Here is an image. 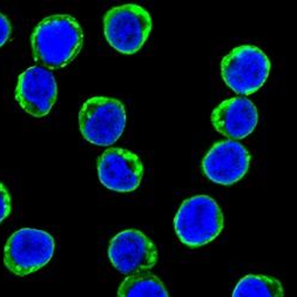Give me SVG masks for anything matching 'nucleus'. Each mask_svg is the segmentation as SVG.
I'll use <instances>...</instances> for the list:
<instances>
[{"label":"nucleus","instance_id":"6","mask_svg":"<svg viewBox=\"0 0 297 297\" xmlns=\"http://www.w3.org/2000/svg\"><path fill=\"white\" fill-rule=\"evenodd\" d=\"M270 68V60L263 51L252 45H242L222 59L221 74L235 93L250 95L265 84Z\"/></svg>","mask_w":297,"mask_h":297},{"label":"nucleus","instance_id":"10","mask_svg":"<svg viewBox=\"0 0 297 297\" xmlns=\"http://www.w3.org/2000/svg\"><path fill=\"white\" fill-rule=\"evenodd\" d=\"M250 154L242 143L226 140L215 143L202 160L203 174L222 186H230L247 174Z\"/></svg>","mask_w":297,"mask_h":297},{"label":"nucleus","instance_id":"13","mask_svg":"<svg viewBox=\"0 0 297 297\" xmlns=\"http://www.w3.org/2000/svg\"><path fill=\"white\" fill-rule=\"evenodd\" d=\"M282 283L267 275H247L235 286L231 297H283Z\"/></svg>","mask_w":297,"mask_h":297},{"label":"nucleus","instance_id":"9","mask_svg":"<svg viewBox=\"0 0 297 297\" xmlns=\"http://www.w3.org/2000/svg\"><path fill=\"white\" fill-rule=\"evenodd\" d=\"M98 175L107 189L131 193L143 177V165L138 154L125 148H108L98 158Z\"/></svg>","mask_w":297,"mask_h":297},{"label":"nucleus","instance_id":"4","mask_svg":"<svg viewBox=\"0 0 297 297\" xmlns=\"http://www.w3.org/2000/svg\"><path fill=\"white\" fill-rule=\"evenodd\" d=\"M127 115L117 99L94 97L84 102L79 112V127L85 140L97 146H112L125 131Z\"/></svg>","mask_w":297,"mask_h":297},{"label":"nucleus","instance_id":"15","mask_svg":"<svg viewBox=\"0 0 297 297\" xmlns=\"http://www.w3.org/2000/svg\"><path fill=\"white\" fill-rule=\"evenodd\" d=\"M12 34V25L10 20L6 18V16L0 13V47H3L9 39L11 38Z\"/></svg>","mask_w":297,"mask_h":297},{"label":"nucleus","instance_id":"11","mask_svg":"<svg viewBox=\"0 0 297 297\" xmlns=\"http://www.w3.org/2000/svg\"><path fill=\"white\" fill-rule=\"evenodd\" d=\"M257 122V108L245 98H230L222 101L211 113L214 128L234 141L250 135Z\"/></svg>","mask_w":297,"mask_h":297},{"label":"nucleus","instance_id":"12","mask_svg":"<svg viewBox=\"0 0 297 297\" xmlns=\"http://www.w3.org/2000/svg\"><path fill=\"white\" fill-rule=\"evenodd\" d=\"M118 297H169L165 284L151 272L128 275L118 289Z\"/></svg>","mask_w":297,"mask_h":297},{"label":"nucleus","instance_id":"2","mask_svg":"<svg viewBox=\"0 0 297 297\" xmlns=\"http://www.w3.org/2000/svg\"><path fill=\"white\" fill-rule=\"evenodd\" d=\"M223 224L220 206L208 195H195L183 201L174 218L177 238L190 248L210 243L221 234Z\"/></svg>","mask_w":297,"mask_h":297},{"label":"nucleus","instance_id":"7","mask_svg":"<svg viewBox=\"0 0 297 297\" xmlns=\"http://www.w3.org/2000/svg\"><path fill=\"white\" fill-rule=\"evenodd\" d=\"M108 257L113 267L121 274H140L155 267L158 248L142 231L126 229L111 240Z\"/></svg>","mask_w":297,"mask_h":297},{"label":"nucleus","instance_id":"5","mask_svg":"<svg viewBox=\"0 0 297 297\" xmlns=\"http://www.w3.org/2000/svg\"><path fill=\"white\" fill-rule=\"evenodd\" d=\"M56 242L45 230L23 228L6 242L4 263L17 276H27L40 270L52 259Z\"/></svg>","mask_w":297,"mask_h":297},{"label":"nucleus","instance_id":"8","mask_svg":"<svg viewBox=\"0 0 297 297\" xmlns=\"http://www.w3.org/2000/svg\"><path fill=\"white\" fill-rule=\"evenodd\" d=\"M15 97L26 113L34 118L46 117L58 98L56 78L45 67L27 68L18 78Z\"/></svg>","mask_w":297,"mask_h":297},{"label":"nucleus","instance_id":"14","mask_svg":"<svg viewBox=\"0 0 297 297\" xmlns=\"http://www.w3.org/2000/svg\"><path fill=\"white\" fill-rule=\"evenodd\" d=\"M12 211V197L4 183L0 182V223L10 216Z\"/></svg>","mask_w":297,"mask_h":297},{"label":"nucleus","instance_id":"1","mask_svg":"<svg viewBox=\"0 0 297 297\" xmlns=\"http://www.w3.org/2000/svg\"><path fill=\"white\" fill-rule=\"evenodd\" d=\"M84 45V32L74 17L53 15L44 18L31 36L33 58L50 70L71 64Z\"/></svg>","mask_w":297,"mask_h":297},{"label":"nucleus","instance_id":"3","mask_svg":"<svg viewBox=\"0 0 297 297\" xmlns=\"http://www.w3.org/2000/svg\"><path fill=\"white\" fill-rule=\"evenodd\" d=\"M152 17L142 6H115L104 17V34L107 43L119 53L135 54L152 32Z\"/></svg>","mask_w":297,"mask_h":297}]
</instances>
